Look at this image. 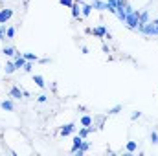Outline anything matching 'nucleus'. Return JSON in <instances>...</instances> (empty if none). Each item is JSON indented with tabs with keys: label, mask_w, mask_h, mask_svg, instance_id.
<instances>
[{
	"label": "nucleus",
	"mask_w": 158,
	"mask_h": 156,
	"mask_svg": "<svg viewBox=\"0 0 158 156\" xmlns=\"http://www.w3.org/2000/svg\"><path fill=\"white\" fill-rule=\"evenodd\" d=\"M125 24L131 28V30H136L138 24H140V11H131L125 18Z\"/></svg>",
	"instance_id": "1"
},
{
	"label": "nucleus",
	"mask_w": 158,
	"mask_h": 156,
	"mask_svg": "<svg viewBox=\"0 0 158 156\" xmlns=\"http://www.w3.org/2000/svg\"><path fill=\"white\" fill-rule=\"evenodd\" d=\"M140 31H142L143 35H158V30H156V24H155V22H147Z\"/></svg>",
	"instance_id": "2"
},
{
	"label": "nucleus",
	"mask_w": 158,
	"mask_h": 156,
	"mask_svg": "<svg viewBox=\"0 0 158 156\" xmlns=\"http://www.w3.org/2000/svg\"><path fill=\"white\" fill-rule=\"evenodd\" d=\"M13 17V9H2L0 11V24H6Z\"/></svg>",
	"instance_id": "3"
},
{
	"label": "nucleus",
	"mask_w": 158,
	"mask_h": 156,
	"mask_svg": "<svg viewBox=\"0 0 158 156\" xmlns=\"http://www.w3.org/2000/svg\"><path fill=\"white\" fill-rule=\"evenodd\" d=\"M15 66H17V70H20V68H24V64H26V57L22 55V53H17V57H15Z\"/></svg>",
	"instance_id": "4"
},
{
	"label": "nucleus",
	"mask_w": 158,
	"mask_h": 156,
	"mask_svg": "<svg viewBox=\"0 0 158 156\" xmlns=\"http://www.w3.org/2000/svg\"><path fill=\"white\" fill-rule=\"evenodd\" d=\"M74 129H76V123H68V125H64V127L61 129V134H63V136H68V134L74 132Z\"/></svg>",
	"instance_id": "5"
},
{
	"label": "nucleus",
	"mask_w": 158,
	"mask_h": 156,
	"mask_svg": "<svg viewBox=\"0 0 158 156\" xmlns=\"http://www.w3.org/2000/svg\"><path fill=\"white\" fill-rule=\"evenodd\" d=\"M92 7H94V9H101V11H105V9L109 11L107 2H99V0H94V2H92Z\"/></svg>",
	"instance_id": "6"
},
{
	"label": "nucleus",
	"mask_w": 158,
	"mask_h": 156,
	"mask_svg": "<svg viewBox=\"0 0 158 156\" xmlns=\"http://www.w3.org/2000/svg\"><path fill=\"white\" fill-rule=\"evenodd\" d=\"M0 107H2L4 110H7V112H13V110H15V105H13V101H9V99H7V101H2Z\"/></svg>",
	"instance_id": "7"
},
{
	"label": "nucleus",
	"mask_w": 158,
	"mask_h": 156,
	"mask_svg": "<svg viewBox=\"0 0 158 156\" xmlns=\"http://www.w3.org/2000/svg\"><path fill=\"white\" fill-rule=\"evenodd\" d=\"M94 35H96V37H105V35H107V28H105V26L94 28Z\"/></svg>",
	"instance_id": "8"
},
{
	"label": "nucleus",
	"mask_w": 158,
	"mask_h": 156,
	"mask_svg": "<svg viewBox=\"0 0 158 156\" xmlns=\"http://www.w3.org/2000/svg\"><path fill=\"white\" fill-rule=\"evenodd\" d=\"M92 9H94V7H92V4H81V13H83L85 17H88Z\"/></svg>",
	"instance_id": "9"
},
{
	"label": "nucleus",
	"mask_w": 158,
	"mask_h": 156,
	"mask_svg": "<svg viewBox=\"0 0 158 156\" xmlns=\"http://www.w3.org/2000/svg\"><path fill=\"white\" fill-rule=\"evenodd\" d=\"M9 94H11L15 99H20V97L24 96V94H22V90H20V88H17V86H13V88L9 90Z\"/></svg>",
	"instance_id": "10"
},
{
	"label": "nucleus",
	"mask_w": 158,
	"mask_h": 156,
	"mask_svg": "<svg viewBox=\"0 0 158 156\" xmlns=\"http://www.w3.org/2000/svg\"><path fill=\"white\" fill-rule=\"evenodd\" d=\"M81 143H83V138L81 136H76L74 138V145H72V153H76L79 147H81Z\"/></svg>",
	"instance_id": "11"
},
{
	"label": "nucleus",
	"mask_w": 158,
	"mask_h": 156,
	"mask_svg": "<svg viewBox=\"0 0 158 156\" xmlns=\"http://www.w3.org/2000/svg\"><path fill=\"white\" fill-rule=\"evenodd\" d=\"M88 149H90V145H88V142H85V140H83V143H81V147H79V149L76 151V153H77V154L81 156L83 153H86Z\"/></svg>",
	"instance_id": "12"
},
{
	"label": "nucleus",
	"mask_w": 158,
	"mask_h": 156,
	"mask_svg": "<svg viewBox=\"0 0 158 156\" xmlns=\"http://www.w3.org/2000/svg\"><path fill=\"white\" fill-rule=\"evenodd\" d=\"M33 83H35L37 86H40V88H44V84H46V83H44V77L39 76V74H37V76H33Z\"/></svg>",
	"instance_id": "13"
},
{
	"label": "nucleus",
	"mask_w": 158,
	"mask_h": 156,
	"mask_svg": "<svg viewBox=\"0 0 158 156\" xmlns=\"http://www.w3.org/2000/svg\"><path fill=\"white\" fill-rule=\"evenodd\" d=\"M107 6H109V11H110V13H116V7H118V0H107Z\"/></svg>",
	"instance_id": "14"
},
{
	"label": "nucleus",
	"mask_w": 158,
	"mask_h": 156,
	"mask_svg": "<svg viewBox=\"0 0 158 156\" xmlns=\"http://www.w3.org/2000/svg\"><path fill=\"white\" fill-rule=\"evenodd\" d=\"M147 22H149V13H147V11L140 13V24H143V26H145Z\"/></svg>",
	"instance_id": "15"
},
{
	"label": "nucleus",
	"mask_w": 158,
	"mask_h": 156,
	"mask_svg": "<svg viewBox=\"0 0 158 156\" xmlns=\"http://www.w3.org/2000/svg\"><path fill=\"white\" fill-rule=\"evenodd\" d=\"M4 70H6V74H13V72L17 70V66H15V63H7V64L4 66Z\"/></svg>",
	"instance_id": "16"
},
{
	"label": "nucleus",
	"mask_w": 158,
	"mask_h": 156,
	"mask_svg": "<svg viewBox=\"0 0 158 156\" xmlns=\"http://www.w3.org/2000/svg\"><path fill=\"white\" fill-rule=\"evenodd\" d=\"M81 125H83V127H90V125H92V117L90 116H83L81 117Z\"/></svg>",
	"instance_id": "17"
},
{
	"label": "nucleus",
	"mask_w": 158,
	"mask_h": 156,
	"mask_svg": "<svg viewBox=\"0 0 158 156\" xmlns=\"http://www.w3.org/2000/svg\"><path fill=\"white\" fill-rule=\"evenodd\" d=\"M2 53H4V55H7V57H11V55H17V53H15V48H11V46L4 48V50H2Z\"/></svg>",
	"instance_id": "18"
},
{
	"label": "nucleus",
	"mask_w": 158,
	"mask_h": 156,
	"mask_svg": "<svg viewBox=\"0 0 158 156\" xmlns=\"http://www.w3.org/2000/svg\"><path fill=\"white\" fill-rule=\"evenodd\" d=\"M136 149H138V143L136 142H129L127 143V153H134Z\"/></svg>",
	"instance_id": "19"
},
{
	"label": "nucleus",
	"mask_w": 158,
	"mask_h": 156,
	"mask_svg": "<svg viewBox=\"0 0 158 156\" xmlns=\"http://www.w3.org/2000/svg\"><path fill=\"white\" fill-rule=\"evenodd\" d=\"M22 55L26 57V61H31V63H33V61H39V57H37L35 53H30V51H28V53H22Z\"/></svg>",
	"instance_id": "20"
},
{
	"label": "nucleus",
	"mask_w": 158,
	"mask_h": 156,
	"mask_svg": "<svg viewBox=\"0 0 158 156\" xmlns=\"http://www.w3.org/2000/svg\"><path fill=\"white\" fill-rule=\"evenodd\" d=\"M6 37H7V39H13V37H15V28H7V30H6Z\"/></svg>",
	"instance_id": "21"
},
{
	"label": "nucleus",
	"mask_w": 158,
	"mask_h": 156,
	"mask_svg": "<svg viewBox=\"0 0 158 156\" xmlns=\"http://www.w3.org/2000/svg\"><path fill=\"white\" fill-rule=\"evenodd\" d=\"M151 143H155V145H158V132H151Z\"/></svg>",
	"instance_id": "22"
},
{
	"label": "nucleus",
	"mask_w": 158,
	"mask_h": 156,
	"mask_svg": "<svg viewBox=\"0 0 158 156\" xmlns=\"http://www.w3.org/2000/svg\"><path fill=\"white\" fill-rule=\"evenodd\" d=\"M6 24H0V40H4V37H6Z\"/></svg>",
	"instance_id": "23"
},
{
	"label": "nucleus",
	"mask_w": 158,
	"mask_h": 156,
	"mask_svg": "<svg viewBox=\"0 0 158 156\" xmlns=\"http://www.w3.org/2000/svg\"><path fill=\"white\" fill-rule=\"evenodd\" d=\"M31 68H33V64H31V61H26V64H24V72H31Z\"/></svg>",
	"instance_id": "24"
},
{
	"label": "nucleus",
	"mask_w": 158,
	"mask_h": 156,
	"mask_svg": "<svg viewBox=\"0 0 158 156\" xmlns=\"http://www.w3.org/2000/svg\"><path fill=\"white\" fill-rule=\"evenodd\" d=\"M59 4H61V6H66V7H72V6H74L72 0H59Z\"/></svg>",
	"instance_id": "25"
},
{
	"label": "nucleus",
	"mask_w": 158,
	"mask_h": 156,
	"mask_svg": "<svg viewBox=\"0 0 158 156\" xmlns=\"http://www.w3.org/2000/svg\"><path fill=\"white\" fill-rule=\"evenodd\" d=\"M119 110H121V105H116L114 109H110V110H109V114H118Z\"/></svg>",
	"instance_id": "26"
},
{
	"label": "nucleus",
	"mask_w": 158,
	"mask_h": 156,
	"mask_svg": "<svg viewBox=\"0 0 158 156\" xmlns=\"http://www.w3.org/2000/svg\"><path fill=\"white\" fill-rule=\"evenodd\" d=\"M46 99H48V96H46V94H40L39 97H37V101H39V103H46Z\"/></svg>",
	"instance_id": "27"
},
{
	"label": "nucleus",
	"mask_w": 158,
	"mask_h": 156,
	"mask_svg": "<svg viewBox=\"0 0 158 156\" xmlns=\"http://www.w3.org/2000/svg\"><path fill=\"white\" fill-rule=\"evenodd\" d=\"M140 116H142V112H132L131 114V119H138Z\"/></svg>",
	"instance_id": "28"
},
{
	"label": "nucleus",
	"mask_w": 158,
	"mask_h": 156,
	"mask_svg": "<svg viewBox=\"0 0 158 156\" xmlns=\"http://www.w3.org/2000/svg\"><path fill=\"white\" fill-rule=\"evenodd\" d=\"M39 63H40V64H48V63H50V59H46V57H44V59H39Z\"/></svg>",
	"instance_id": "29"
},
{
	"label": "nucleus",
	"mask_w": 158,
	"mask_h": 156,
	"mask_svg": "<svg viewBox=\"0 0 158 156\" xmlns=\"http://www.w3.org/2000/svg\"><path fill=\"white\" fill-rule=\"evenodd\" d=\"M155 24H158V18H156V20H155Z\"/></svg>",
	"instance_id": "30"
}]
</instances>
